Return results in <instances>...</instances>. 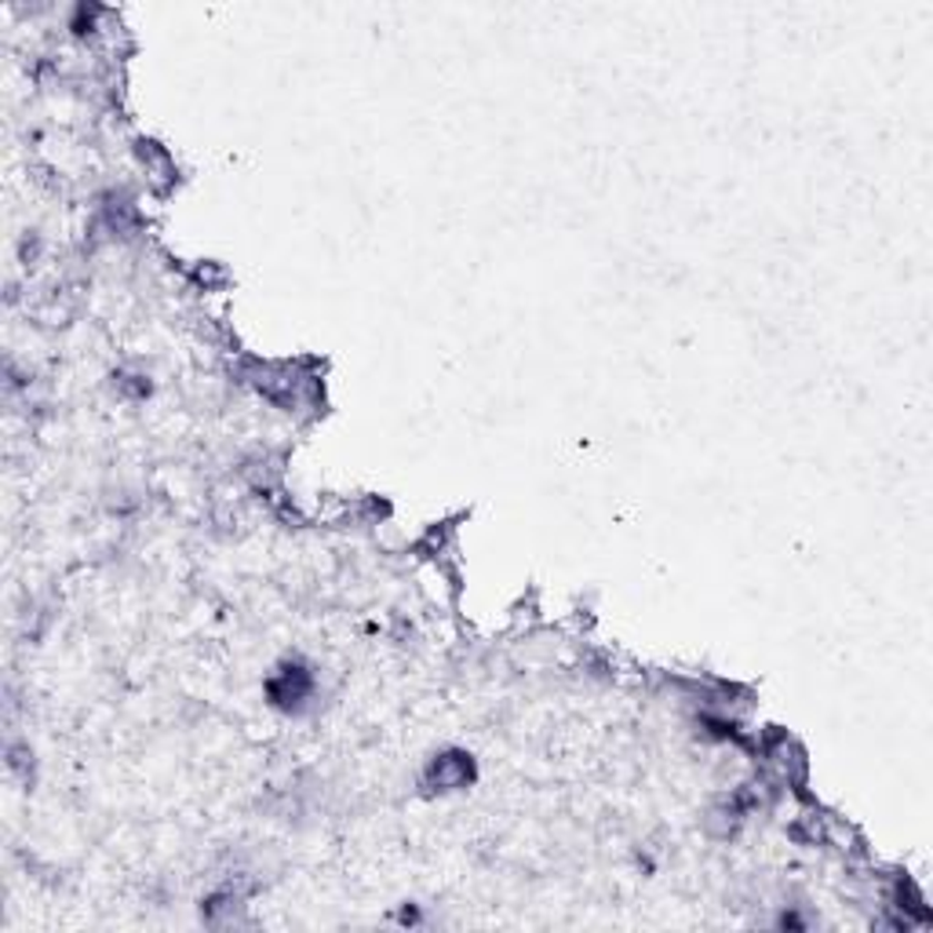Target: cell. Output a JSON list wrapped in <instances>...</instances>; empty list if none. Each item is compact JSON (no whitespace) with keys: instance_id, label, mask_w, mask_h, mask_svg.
<instances>
[{"instance_id":"2","label":"cell","mask_w":933,"mask_h":933,"mask_svg":"<svg viewBox=\"0 0 933 933\" xmlns=\"http://www.w3.org/2000/svg\"><path fill=\"white\" fill-rule=\"evenodd\" d=\"M270 701L278 704V707H288V712H292V707H299L307 701V696L314 693V675L307 672L304 664H285L278 675L270 678Z\"/></svg>"},{"instance_id":"1","label":"cell","mask_w":933,"mask_h":933,"mask_svg":"<svg viewBox=\"0 0 933 933\" xmlns=\"http://www.w3.org/2000/svg\"><path fill=\"white\" fill-rule=\"evenodd\" d=\"M427 787L430 792H459L475 781V758L464 752H445L427 766Z\"/></svg>"},{"instance_id":"3","label":"cell","mask_w":933,"mask_h":933,"mask_svg":"<svg viewBox=\"0 0 933 933\" xmlns=\"http://www.w3.org/2000/svg\"><path fill=\"white\" fill-rule=\"evenodd\" d=\"M139 157H142V165H147L150 179H157V182H176V165H172V157H168L161 147H157V142L142 139V142H139Z\"/></svg>"}]
</instances>
